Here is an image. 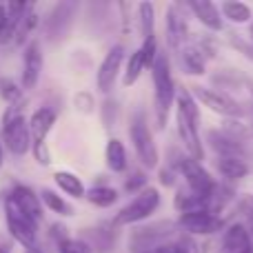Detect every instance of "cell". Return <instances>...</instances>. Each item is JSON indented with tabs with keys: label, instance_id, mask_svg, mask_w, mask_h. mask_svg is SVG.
Masks as SVG:
<instances>
[{
	"label": "cell",
	"instance_id": "obj_1",
	"mask_svg": "<svg viewBox=\"0 0 253 253\" xmlns=\"http://www.w3.org/2000/svg\"><path fill=\"white\" fill-rule=\"evenodd\" d=\"M151 78H153V100H156V123L158 129H165L169 123L173 102L178 100V89H175V80L171 76L169 58L160 53L156 65L151 67Z\"/></svg>",
	"mask_w": 253,
	"mask_h": 253
},
{
	"label": "cell",
	"instance_id": "obj_2",
	"mask_svg": "<svg viewBox=\"0 0 253 253\" xmlns=\"http://www.w3.org/2000/svg\"><path fill=\"white\" fill-rule=\"evenodd\" d=\"M2 144L9 153L13 156H27L34 147L31 142V131H29V120L22 114V107H7L2 116Z\"/></svg>",
	"mask_w": 253,
	"mask_h": 253
},
{
	"label": "cell",
	"instance_id": "obj_3",
	"mask_svg": "<svg viewBox=\"0 0 253 253\" xmlns=\"http://www.w3.org/2000/svg\"><path fill=\"white\" fill-rule=\"evenodd\" d=\"M56 118L58 116L51 107H38L29 118L31 142H34L31 153H34V160L42 167L51 165V153H49V147H47V135H49V131L53 129V125H56Z\"/></svg>",
	"mask_w": 253,
	"mask_h": 253
},
{
	"label": "cell",
	"instance_id": "obj_4",
	"mask_svg": "<svg viewBox=\"0 0 253 253\" xmlns=\"http://www.w3.org/2000/svg\"><path fill=\"white\" fill-rule=\"evenodd\" d=\"M129 138L133 142V149H135V156H138L140 165L144 169H156L160 165V153H158V147H156V140H153V133L149 129L147 120H144L142 114L133 116L129 125Z\"/></svg>",
	"mask_w": 253,
	"mask_h": 253
},
{
	"label": "cell",
	"instance_id": "obj_5",
	"mask_svg": "<svg viewBox=\"0 0 253 253\" xmlns=\"http://www.w3.org/2000/svg\"><path fill=\"white\" fill-rule=\"evenodd\" d=\"M160 202H162L160 191H158L156 187H147L144 191H140L129 205L120 209V213L114 218V224L116 227H125V224L142 222V220L151 218V215L156 213Z\"/></svg>",
	"mask_w": 253,
	"mask_h": 253
},
{
	"label": "cell",
	"instance_id": "obj_6",
	"mask_svg": "<svg viewBox=\"0 0 253 253\" xmlns=\"http://www.w3.org/2000/svg\"><path fill=\"white\" fill-rule=\"evenodd\" d=\"M175 169H178V173L184 178L187 187L191 189L193 193L207 198V200H211V198L215 196V191H218L220 184L211 178V173L205 169V167H202V162H198V160H193V158L184 156V158H180V160H178Z\"/></svg>",
	"mask_w": 253,
	"mask_h": 253
},
{
	"label": "cell",
	"instance_id": "obj_7",
	"mask_svg": "<svg viewBox=\"0 0 253 253\" xmlns=\"http://www.w3.org/2000/svg\"><path fill=\"white\" fill-rule=\"evenodd\" d=\"M4 222H7V231L18 245L25 249L36 247V238H38V222L31 220L27 213H22L11 200H4Z\"/></svg>",
	"mask_w": 253,
	"mask_h": 253
},
{
	"label": "cell",
	"instance_id": "obj_8",
	"mask_svg": "<svg viewBox=\"0 0 253 253\" xmlns=\"http://www.w3.org/2000/svg\"><path fill=\"white\" fill-rule=\"evenodd\" d=\"M191 93H193V98H196L198 102H202V105H205L207 109H211L213 114L222 116L224 120L227 118H240L242 116V107L238 105L231 96H227L224 91L196 84V87H191Z\"/></svg>",
	"mask_w": 253,
	"mask_h": 253
},
{
	"label": "cell",
	"instance_id": "obj_9",
	"mask_svg": "<svg viewBox=\"0 0 253 253\" xmlns=\"http://www.w3.org/2000/svg\"><path fill=\"white\" fill-rule=\"evenodd\" d=\"M178 227L187 236H213L222 231L224 220L213 211H191V213H180Z\"/></svg>",
	"mask_w": 253,
	"mask_h": 253
},
{
	"label": "cell",
	"instance_id": "obj_10",
	"mask_svg": "<svg viewBox=\"0 0 253 253\" xmlns=\"http://www.w3.org/2000/svg\"><path fill=\"white\" fill-rule=\"evenodd\" d=\"M198 120H193L191 116H187L184 111L175 109V129H178L180 142L187 149V156L193 160L202 162L205 160V144L200 138V129H198Z\"/></svg>",
	"mask_w": 253,
	"mask_h": 253
},
{
	"label": "cell",
	"instance_id": "obj_11",
	"mask_svg": "<svg viewBox=\"0 0 253 253\" xmlns=\"http://www.w3.org/2000/svg\"><path fill=\"white\" fill-rule=\"evenodd\" d=\"M125 65V47L123 44H114V47L107 51V56L102 58V62L98 65L96 71V87L100 93H111L116 80H118L120 71Z\"/></svg>",
	"mask_w": 253,
	"mask_h": 253
},
{
	"label": "cell",
	"instance_id": "obj_12",
	"mask_svg": "<svg viewBox=\"0 0 253 253\" xmlns=\"http://www.w3.org/2000/svg\"><path fill=\"white\" fill-rule=\"evenodd\" d=\"M74 11L76 4L74 2H58L56 7L49 11L47 22H44V31H47V38L51 42H60L67 36L71 27V20H74Z\"/></svg>",
	"mask_w": 253,
	"mask_h": 253
},
{
	"label": "cell",
	"instance_id": "obj_13",
	"mask_svg": "<svg viewBox=\"0 0 253 253\" xmlns=\"http://www.w3.org/2000/svg\"><path fill=\"white\" fill-rule=\"evenodd\" d=\"M42 74V49L38 40H29L22 51V89H34Z\"/></svg>",
	"mask_w": 253,
	"mask_h": 253
},
{
	"label": "cell",
	"instance_id": "obj_14",
	"mask_svg": "<svg viewBox=\"0 0 253 253\" xmlns=\"http://www.w3.org/2000/svg\"><path fill=\"white\" fill-rule=\"evenodd\" d=\"M167 40H169V47L175 51H182L189 44V27L178 4H169L167 9Z\"/></svg>",
	"mask_w": 253,
	"mask_h": 253
},
{
	"label": "cell",
	"instance_id": "obj_15",
	"mask_svg": "<svg viewBox=\"0 0 253 253\" xmlns=\"http://www.w3.org/2000/svg\"><path fill=\"white\" fill-rule=\"evenodd\" d=\"M7 198L22 213L29 215L31 220H36V222L42 220V200H40V196H36V191L31 187H27V184H16Z\"/></svg>",
	"mask_w": 253,
	"mask_h": 253
},
{
	"label": "cell",
	"instance_id": "obj_16",
	"mask_svg": "<svg viewBox=\"0 0 253 253\" xmlns=\"http://www.w3.org/2000/svg\"><path fill=\"white\" fill-rule=\"evenodd\" d=\"M187 7L209 31H222L224 20H222V11L218 9V4L209 2V0H191Z\"/></svg>",
	"mask_w": 253,
	"mask_h": 253
},
{
	"label": "cell",
	"instance_id": "obj_17",
	"mask_svg": "<svg viewBox=\"0 0 253 253\" xmlns=\"http://www.w3.org/2000/svg\"><path fill=\"white\" fill-rule=\"evenodd\" d=\"M253 245L251 231L245 227V224L236 222L231 227H227L222 236V245H220V253H242L247 251Z\"/></svg>",
	"mask_w": 253,
	"mask_h": 253
},
{
	"label": "cell",
	"instance_id": "obj_18",
	"mask_svg": "<svg viewBox=\"0 0 253 253\" xmlns=\"http://www.w3.org/2000/svg\"><path fill=\"white\" fill-rule=\"evenodd\" d=\"M207 140H209V147L218 153V158H242L245 160V147H242V142L229 138L222 129L220 131L211 129L207 133Z\"/></svg>",
	"mask_w": 253,
	"mask_h": 253
},
{
	"label": "cell",
	"instance_id": "obj_19",
	"mask_svg": "<svg viewBox=\"0 0 253 253\" xmlns=\"http://www.w3.org/2000/svg\"><path fill=\"white\" fill-rule=\"evenodd\" d=\"M84 240V238H83ZM87 242L93 247V251L98 253H111L116 247V224L114 222H105L96 229L87 231Z\"/></svg>",
	"mask_w": 253,
	"mask_h": 253
},
{
	"label": "cell",
	"instance_id": "obj_20",
	"mask_svg": "<svg viewBox=\"0 0 253 253\" xmlns=\"http://www.w3.org/2000/svg\"><path fill=\"white\" fill-rule=\"evenodd\" d=\"M105 162L107 169L114 173H123L126 169V149L120 138H109L105 147Z\"/></svg>",
	"mask_w": 253,
	"mask_h": 253
},
{
	"label": "cell",
	"instance_id": "obj_21",
	"mask_svg": "<svg viewBox=\"0 0 253 253\" xmlns=\"http://www.w3.org/2000/svg\"><path fill=\"white\" fill-rule=\"evenodd\" d=\"M180 62L184 71L191 76H205L207 74V56L198 49V44H187L180 51Z\"/></svg>",
	"mask_w": 253,
	"mask_h": 253
},
{
	"label": "cell",
	"instance_id": "obj_22",
	"mask_svg": "<svg viewBox=\"0 0 253 253\" xmlns=\"http://www.w3.org/2000/svg\"><path fill=\"white\" fill-rule=\"evenodd\" d=\"M84 198H87L89 205L98 207V209H109L120 200V191L114 187H107V184H96V187L87 189Z\"/></svg>",
	"mask_w": 253,
	"mask_h": 253
},
{
	"label": "cell",
	"instance_id": "obj_23",
	"mask_svg": "<svg viewBox=\"0 0 253 253\" xmlns=\"http://www.w3.org/2000/svg\"><path fill=\"white\" fill-rule=\"evenodd\" d=\"M53 182H56V187L60 189L62 193H67V196H71V198L87 196V189H84L83 180L76 173H71V171H53Z\"/></svg>",
	"mask_w": 253,
	"mask_h": 253
},
{
	"label": "cell",
	"instance_id": "obj_24",
	"mask_svg": "<svg viewBox=\"0 0 253 253\" xmlns=\"http://www.w3.org/2000/svg\"><path fill=\"white\" fill-rule=\"evenodd\" d=\"M215 169L227 180H242L249 175V165L242 158H215Z\"/></svg>",
	"mask_w": 253,
	"mask_h": 253
},
{
	"label": "cell",
	"instance_id": "obj_25",
	"mask_svg": "<svg viewBox=\"0 0 253 253\" xmlns=\"http://www.w3.org/2000/svg\"><path fill=\"white\" fill-rule=\"evenodd\" d=\"M149 67L147 58H144L142 49H135L133 53L129 56V60H126V67H125V74H123V84L125 87H131V84H135L140 80V76H142V71Z\"/></svg>",
	"mask_w": 253,
	"mask_h": 253
},
{
	"label": "cell",
	"instance_id": "obj_26",
	"mask_svg": "<svg viewBox=\"0 0 253 253\" xmlns=\"http://www.w3.org/2000/svg\"><path fill=\"white\" fill-rule=\"evenodd\" d=\"M220 11H222V18H227L233 25H247V22L253 20L251 7L245 2H238V0H227V2H222Z\"/></svg>",
	"mask_w": 253,
	"mask_h": 253
},
{
	"label": "cell",
	"instance_id": "obj_27",
	"mask_svg": "<svg viewBox=\"0 0 253 253\" xmlns=\"http://www.w3.org/2000/svg\"><path fill=\"white\" fill-rule=\"evenodd\" d=\"M40 200H42V205L47 207L51 213H58V215H62V218H71V215L76 213L74 207H71L60 193L51 191V189H42V191H40Z\"/></svg>",
	"mask_w": 253,
	"mask_h": 253
},
{
	"label": "cell",
	"instance_id": "obj_28",
	"mask_svg": "<svg viewBox=\"0 0 253 253\" xmlns=\"http://www.w3.org/2000/svg\"><path fill=\"white\" fill-rule=\"evenodd\" d=\"M138 25H140L142 40L156 36V9H153L151 2H140L138 4Z\"/></svg>",
	"mask_w": 253,
	"mask_h": 253
},
{
	"label": "cell",
	"instance_id": "obj_29",
	"mask_svg": "<svg viewBox=\"0 0 253 253\" xmlns=\"http://www.w3.org/2000/svg\"><path fill=\"white\" fill-rule=\"evenodd\" d=\"M22 91H25L22 84H18L13 78H9V76H2V78H0V98H2L9 107L22 105V98H25Z\"/></svg>",
	"mask_w": 253,
	"mask_h": 253
},
{
	"label": "cell",
	"instance_id": "obj_30",
	"mask_svg": "<svg viewBox=\"0 0 253 253\" xmlns=\"http://www.w3.org/2000/svg\"><path fill=\"white\" fill-rule=\"evenodd\" d=\"M153 253H196V245L189 236H180L175 240H167L162 242Z\"/></svg>",
	"mask_w": 253,
	"mask_h": 253
},
{
	"label": "cell",
	"instance_id": "obj_31",
	"mask_svg": "<svg viewBox=\"0 0 253 253\" xmlns=\"http://www.w3.org/2000/svg\"><path fill=\"white\" fill-rule=\"evenodd\" d=\"M222 131L229 135V138L238 140V142H242V140H247L249 135L253 133V129H249L245 123H240V118H227L222 123Z\"/></svg>",
	"mask_w": 253,
	"mask_h": 253
},
{
	"label": "cell",
	"instance_id": "obj_32",
	"mask_svg": "<svg viewBox=\"0 0 253 253\" xmlns=\"http://www.w3.org/2000/svg\"><path fill=\"white\" fill-rule=\"evenodd\" d=\"M100 118H102V125H105V129H114V126H116V123H118V118H120V105L114 100V98H107V100H102Z\"/></svg>",
	"mask_w": 253,
	"mask_h": 253
},
{
	"label": "cell",
	"instance_id": "obj_33",
	"mask_svg": "<svg viewBox=\"0 0 253 253\" xmlns=\"http://www.w3.org/2000/svg\"><path fill=\"white\" fill-rule=\"evenodd\" d=\"M58 253H93V247L83 238H65L58 242Z\"/></svg>",
	"mask_w": 253,
	"mask_h": 253
},
{
	"label": "cell",
	"instance_id": "obj_34",
	"mask_svg": "<svg viewBox=\"0 0 253 253\" xmlns=\"http://www.w3.org/2000/svg\"><path fill=\"white\" fill-rule=\"evenodd\" d=\"M74 107L80 114H91L93 107H96V100H93V93L89 91H76L74 93Z\"/></svg>",
	"mask_w": 253,
	"mask_h": 253
},
{
	"label": "cell",
	"instance_id": "obj_35",
	"mask_svg": "<svg viewBox=\"0 0 253 253\" xmlns=\"http://www.w3.org/2000/svg\"><path fill=\"white\" fill-rule=\"evenodd\" d=\"M125 189L138 196L140 191H144V189H147V175H144L142 171H135V173H131L129 178H126V182H125Z\"/></svg>",
	"mask_w": 253,
	"mask_h": 253
},
{
	"label": "cell",
	"instance_id": "obj_36",
	"mask_svg": "<svg viewBox=\"0 0 253 253\" xmlns=\"http://www.w3.org/2000/svg\"><path fill=\"white\" fill-rule=\"evenodd\" d=\"M142 53H144V58H147V62H149V69H151L153 65H156V60H158V40H156V36L153 38H147V40H142Z\"/></svg>",
	"mask_w": 253,
	"mask_h": 253
},
{
	"label": "cell",
	"instance_id": "obj_37",
	"mask_svg": "<svg viewBox=\"0 0 253 253\" xmlns=\"http://www.w3.org/2000/svg\"><path fill=\"white\" fill-rule=\"evenodd\" d=\"M231 44H233V47H236V49H240V51L245 53L247 58H251V60H253V44L245 42V40H240V38H236V36H233V38H231Z\"/></svg>",
	"mask_w": 253,
	"mask_h": 253
},
{
	"label": "cell",
	"instance_id": "obj_38",
	"mask_svg": "<svg viewBox=\"0 0 253 253\" xmlns=\"http://www.w3.org/2000/svg\"><path fill=\"white\" fill-rule=\"evenodd\" d=\"M175 171L178 169H162L160 171V180H162V184H165V187H173V182H175Z\"/></svg>",
	"mask_w": 253,
	"mask_h": 253
},
{
	"label": "cell",
	"instance_id": "obj_39",
	"mask_svg": "<svg viewBox=\"0 0 253 253\" xmlns=\"http://www.w3.org/2000/svg\"><path fill=\"white\" fill-rule=\"evenodd\" d=\"M0 253H11V249H9V245L2 240V238H0Z\"/></svg>",
	"mask_w": 253,
	"mask_h": 253
},
{
	"label": "cell",
	"instance_id": "obj_40",
	"mask_svg": "<svg viewBox=\"0 0 253 253\" xmlns=\"http://www.w3.org/2000/svg\"><path fill=\"white\" fill-rule=\"evenodd\" d=\"M4 162V144H2V138H0V167Z\"/></svg>",
	"mask_w": 253,
	"mask_h": 253
},
{
	"label": "cell",
	"instance_id": "obj_41",
	"mask_svg": "<svg viewBox=\"0 0 253 253\" xmlns=\"http://www.w3.org/2000/svg\"><path fill=\"white\" fill-rule=\"evenodd\" d=\"M25 253H42V249L36 245V247H29V249H25Z\"/></svg>",
	"mask_w": 253,
	"mask_h": 253
},
{
	"label": "cell",
	"instance_id": "obj_42",
	"mask_svg": "<svg viewBox=\"0 0 253 253\" xmlns=\"http://www.w3.org/2000/svg\"><path fill=\"white\" fill-rule=\"evenodd\" d=\"M249 91H251V96H253V83H249Z\"/></svg>",
	"mask_w": 253,
	"mask_h": 253
}]
</instances>
